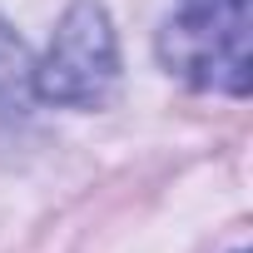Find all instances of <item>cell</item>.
Returning a JSON list of instances; mask_svg holds the SVG:
<instances>
[{"label":"cell","instance_id":"3957f363","mask_svg":"<svg viewBox=\"0 0 253 253\" xmlns=\"http://www.w3.org/2000/svg\"><path fill=\"white\" fill-rule=\"evenodd\" d=\"M35 104V60L25 40L0 20V129L5 124H25Z\"/></svg>","mask_w":253,"mask_h":253},{"label":"cell","instance_id":"6da1fadb","mask_svg":"<svg viewBox=\"0 0 253 253\" xmlns=\"http://www.w3.org/2000/svg\"><path fill=\"white\" fill-rule=\"evenodd\" d=\"M248 30L253 0H174L159 20L154 50L174 80L238 99L253 84Z\"/></svg>","mask_w":253,"mask_h":253},{"label":"cell","instance_id":"7a4b0ae2","mask_svg":"<svg viewBox=\"0 0 253 253\" xmlns=\"http://www.w3.org/2000/svg\"><path fill=\"white\" fill-rule=\"evenodd\" d=\"M119 84V45L104 5L75 0L60 15L45 60L35 65V99L65 109H99Z\"/></svg>","mask_w":253,"mask_h":253}]
</instances>
